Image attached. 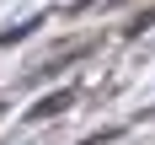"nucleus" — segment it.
<instances>
[{"label": "nucleus", "mask_w": 155, "mask_h": 145, "mask_svg": "<svg viewBox=\"0 0 155 145\" xmlns=\"http://www.w3.org/2000/svg\"><path fill=\"white\" fill-rule=\"evenodd\" d=\"M70 102H75V91H54V97H43V102H32V124H43V118H59L64 108H70Z\"/></svg>", "instance_id": "1"}, {"label": "nucleus", "mask_w": 155, "mask_h": 145, "mask_svg": "<svg viewBox=\"0 0 155 145\" xmlns=\"http://www.w3.org/2000/svg\"><path fill=\"white\" fill-rule=\"evenodd\" d=\"M150 118H155V102H150Z\"/></svg>", "instance_id": "2"}, {"label": "nucleus", "mask_w": 155, "mask_h": 145, "mask_svg": "<svg viewBox=\"0 0 155 145\" xmlns=\"http://www.w3.org/2000/svg\"><path fill=\"white\" fill-rule=\"evenodd\" d=\"M0 113H5V102H0Z\"/></svg>", "instance_id": "3"}]
</instances>
